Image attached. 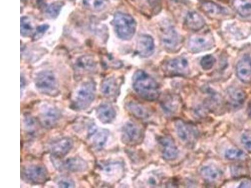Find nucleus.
Here are the masks:
<instances>
[{
    "label": "nucleus",
    "mask_w": 251,
    "mask_h": 188,
    "mask_svg": "<svg viewBox=\"0 0 251 188\" xmlns=\"http://www.w3.org/2000/svg\"><path fill=\"white\" fill-rule=\"evenodd\" d=\"M175 127L178 136L186 145L193 146L196 143L199 132L195 125L182 120H177Z\"/></svg>",
    "instance_id": "nucleus-5"
},
{
    "label": "nucleus",
    "mask_w": 251,
    "mask_h": 188,
    "mask_svg": "<svg viewBox=\"0 0 251 188\" xmlns=\"http://www.w3.org/2000/svg\"><path fill=\"white\" fill-rule=\"evenodd\" d=\"M149 3L153 6H157L159 5V0H148Z\"/></svg>",
    "instance_id": "nucleus-39"
},
{
    "label": "nucleus",
    "mask_w": 251,
    "mask_h": 188,
    "mask_svg": "<svg viewBox=\"0 0 251 188\" xmlns=\"http://www.w3.org/2000/svg\"><path fill=\"white\" fill-rule=\"evenodd\" d=\"M232 6L243 17L251 15V3L246 0H232Z\"/></svg>",
    "instance_id": "nucleus-24"
},
{
    "label": "nucleus",
    "mask_w": 251,
    "mask_h": 188,
    "mask_svg": "<svg viewBox=\"0 0 251 188\" xmlns=\"http://www.w3.org/2000/svg\"><path fill=\"white\" fill-rule=\"evenodd\" d=\"M173 99L170 98V101H165L164 102L163 106L164 107V109L167 111L168 112H174L176 111V110L178 109L177 104H175L174 101H173Z\"/></svg>",
    "instance_id": "nucleus-34"
},
{
    "label": "nucleus",
    "mask_w": 251,
    "mask_h": 188,
    "mask_svg": "<svg viewBox=\"0 0 251 188\" xmlns=\"http://www.w3.org/2000/svg\"><path fill=\"white\" fill-rule=\"evenodd\" d=\"M228 96L230 105L234 108L243 105L246 99V93L243 90L234 87L228 88Z\"/></svg>",
    "instance_id": "nucleus-20"
},
{
    "label": "nucleus",
    "mask_w": 251,
    "mask_h": 188,
    "mask_svg": "<svg viewBox=\"0 0 251 188\" xmlns=\"http://www.w3.org/2000/svg\"><path fill=\"white\" fill-rule=\"evenodd\" d=\"M97 118L104 124L112 123L116 116L114 108L109 104L100 105L96 110Z\"/></svg>",
    "instance_id": "nucleus-18"
},
{
    "label": "nucleus",
    "mask_w": 251,
    "mask_h": 188,
    "mask_svg": "<svg viewBox=\"0 0 251 188\" xmlns=\"http://www.w3.org/2000/svg\"><path fill=\"white\" fill-rule=\"evenodd\" d=\"M165 71L172 76H185L189 74L188 62L183 57L171 60L166 64Z\"/></svg>",
    "instance_id": "nucleus-8"
},
{
    "label": "nucleus",
    "mask_w": 251,
    "mask_h": 188,
    "mask_svg": "<svg viewBox=\"0 0 251 188\" xmlns=\"http://www.w3.org/2000/svg\"><path fill=\"white\" fill-rule=\"evenodd\" d=\"M214 45V41L211 35H195L188 41V49L193 53H199L210 49Z\"/></svg>",
    "instance_id": "nucleus-10"
},
{
    "label": "nucleus",
    "mask_w": 251,
    "mask_h": 188,
    "mask_svg": "<svg viewBox=\"0 0 251 188\" xmlns=\"http://www.w3.org/2000/svg\"><path fill=\"white\" fill-rule=\"evenodd\" d=\"M143 129L136 123L130 121L124 125L122 139L126 145H139L143 141Z\"/></svg>",
    "instance_id": "nucleus-6"
},
{
    "label": "nucleus",
    "mask_w": 251,
    "mask_h": 188,
    "mask_svg": "<svg viewBox=\"0 0 251 188\" xmlns=\"http://www.w3.org/2000/svg\"><path fill=\"white\" fill-rule=\"evenodd\" d=\"M57 184L61 188H74V181L68 178H61L57 181Z\"/></svg>",
    "instance_id": "nucleus-35"
},
{
    "label": "nucleus",
    "mask_w": 251,
    "mask_h": 188,
    "mask_svg": "<svg viewBox=\"0 0 251 188\" xmlns=\"http://www.w3.org/2000/svg\"><path fill=\"white\" fill-rule=\"evenodd\" d=\"M164 46L168 50H175L180 45V39L176 31L169 27L164 31L161 37Z\"/></svg>",
    "instance_id": "nucleus-16"
},
{
    "label": "nucleus",
    "mask_w": 251,
    "mask_h": 188,
    "mask_svg": "<svg viewBox=\"0 0 251 188\" xmlns=\"http://www.w3.org/2000/svg\"><path fill=\"white\" fill-rule=\"evenodd\" d=\"M39 119L44 127L50 129L56 125L61 119V112L52 105H45L40 111Z\"/></svg>",
    "instance_id": "nucleus-9"
},
{
    "label": "nucleus",
    "mask_w": 251,
    "mask_h": 188,
    "mask_svg": "<svg viewBox=\"0 0 251 188\" xmlns=\"http://www.w3.org/2000/svg\"><path fill=\"white\" fill-rule=\"evenodd\" d=\"M48 28V26L47 25H42V26H40L37 28V33L39 34H44V32H46Z\"/></svg>",
    "instance_id": "nucleus-37"
},
{
    "label": "nucleus",
    "mask_w": 251,
    "mask_h": 188,
    "mask_svg": "<svg viewBox=\"0 0 251 188\" xmlns=\"http://www.w3.org/2000/svg\"><path fill=\"white\" fill-rule=\"evenodd\" d=\"M133 86L135 92L142 98L155 101L160 97L159 84L150 75L143 70H137L133 78Z\"/></svg>",
    "instance_id": "nucleus-1"
},
{
    "label": "nucleus",
    "mask_w": 251,
    "mask_h": 188,
    "mask_svg": "<svg viewBox=\"0 0 251 188\" xmlns=\"http://www.w3.org/2000/svg\"><path fill=\"white\" fill-rule=\"evenodd\" d=\"M225 157L228 160H237V159L245 158L246 154L241 150L228 149L225 152Z\"/></svg>",
    "instance_id": "nucleus-30"
},
{
    "label": "nucleus",
    "mask_w": 251,
    "mask_h": 188,
    "mask_svg": "<svg viewBox=\"0 0 251 188\" xmlns=\"http://www.w3.org/2000/svg\"><path fill=\"white\" fill-rule=\"evenodd\" d=\"M241 142L244 147L251 153V132L246 131L242 135Z\"/></svg>",
    "instance_id": "nucleus-33"
},
{
    "label": "nucleus",
    "mask_w": 251,
    "mask_h": 188,
    "mask_svg": "<svg viewBox=\"0 0 251 188\" xmlns=\"http://www.w3.org/2000/svg\"><path fill=\"white\" fill-rule=\"evenodd\" d=\"M23 177L28 182L33 184H42L48 179V172L41 165H31L23 171Z\"/></svg>",
    "instance_id": "nucleus-7"
},
{
    "label": "nucleus",
    "mask_w": 251,
    "mask_h": 188,
    "mask_svg": "<svg viewBox=\"0 0 251 188\" xmlns=\"http://www.w3.org/2000/svg\"><path fill=\"white\" fill-rule=\"evenodd\" d=\"M237 77L243 83L251 82V58L250 56L244 55L243 59L237 63L236 67Z\"/></svg>",
    "instance_id": "nucleus-15"
},
{
    "label": "nucleus",
    "mask_w": 251,
    "mask_h": 188,
    "mask_svg": "<svg viewBox=\"0 0 251 188\" xmlns=\"http://www.w3.org/2000/svg\"><path fill=\"white\" fill-rule=\"evenodd\" d=\"M73 147L72 139L64 138L55 141L50 145L51 154L55 158H62L70 151Z\"/></svg>",
    "instance_id": "nucleus-12"
},
{
    "label": "nucleus",
    "mask_w": 251,
    "mask_h": 188,
    "mask_svg": "<svg viewBox=\"0 0 251 188\" xmlns=\"http://www.w3.org/2000/svg\"><path fill=\"white\" fill-rule=\"evenodd\" d=\"M101 90L102 94L106 97L112 98L116 96L118 91V85L117 81L114 78H108L103 81L101 85Z\"/></svg>",
    "instance_id": "nucleus-23"
},
{
    "label": "nucleus",
    "mask_w": 251,
    "mask_h": 188,
    "mask_svg": "<svg viewBox=\"0 0 251 188\" xmlns=\"http://www.w3.org/2000/svg\"><path fill=\"white\" fill-rule=\"evenodd\" d=\"M77 67L83 71L91 72L94 69L95 63L92 57L90 56H83L77 61Z\"/></svg>",
    "instance_id": "nucleus-27"
},
{
    "label": "nucleus",
    "mask_w": 251,
    "mask_h": 188,
    "mask_svg": "<svg viewBox=\"0 0 251 188\" xmlns=\"http://www.w3.org/2000/svg\"><path fill=\"white\" fill-rule=\"evenodd\" d=\"M90 136L92 138V145L95 149L101 150L108 142L110 132L108 130L98 129L92 126L89 130Z\"/></svg>",
    "instance_id": "nucleus-14"
},
{
    "label": "nucleus",
    "mask_w": 251,
    "mask_h": 188,
    "mask_svg": "<svg viewBox=\"0 0 251 188\" xmlns=\"http://www.w3.org/2000/svg\"><path fill=\"white\" fill-rule=\"evenodd\" d=\"M201 6L206 14L214 17L226 16L229 13L228 8L210 1L202 2Z\"/></svg>",
    "instance_id": "nucleus-19"
},
{
    "label": "nucleus",
    "mask_w": 251,
    "mask_h": 188,
    "mask_svg": "<svg viewBox=\"0 0 251 188\" xmlns=\"http://www.w3.org/2000/svg\"><path fill=\"white\" fill-rule=\"evenodd\" d=\"M201 174L204 180L208 183H215L221 180L222 173L217 167L205 166L202 168Z\"/></svg>",
    "instance_id": "nucleus-22"
},
{
    "label": "nucleus",
    "mask_w": 251,
    "mask_h": 188,
    "mask_svg": "<svg viewBox=\"0 0 251 188\" xmlns=\"http://www.w3.org/2000/svg\"><path fill=\"white\" fill-rule=\"evenodd\" d=\"M250 112H251V107H250Z\"/></svg>",
    "instance_id": "nucleus-40"
},
{
    "label": "nucleus",
    "mask_w": 251,
    "mask_h": 188,
    "mask_svg": "<svg viewBox=\"0 0 251 188\" xmlns=\"http://www.w3.org/2000/svg\"><path fill=\"white\" fill-rule=\"evenodd\" d=\"M84 3L90 10L94 11H100L105 7L104 0H84Z\"/></svg>",
    "instance_id": "nucleus-29"
},
{
    "label": "nucleus",
    "mask_w": 251,
    "mask_h": 188,
    "mask_svg": "<svg viewBox=\"0 0 251 188\" xmlns=\"http://www.w3.org/2000/svg\"><path fill=\"white\" fill-rule=\"evenodd\" d=\"M115 32L120 39L130 40L136 31L137 23L130 15L122 13H117L114 18Z\"/></svg>",
    "instance_id": "nucleus-2"
},
{
    "label": "nucleus",
    "mask_w": 251,
    "mask_h": 188,
    "mask_svg": "<svg viewBox=\"0 0 251 188\" xmlns=\"http://www.w3.org/2000/svg\"><path fill=\"white\" fill-rule=\"evenodd\" d=\"M127 108L131 114H132L133 116L137 117V118L146 119L150 116L147 109L144 107L143 105L137 103V102H130L128 103Z\"/></svg>",
    "instance_id": "nucleus-25"
},
{
    "label": "nucleus",
    "mask_w": 251,
    "mask_h": 188,
    "mask_svg": "<svg viewBox=\"0 0 251 188\" xmlns=\"http://www.w3.org/2000/svg\"><path fill=\"white\" fill-rule=\"evenodd\" d=\"M159 142L161 147L162 155L164 159L168 161H173L177 158L179 150L171 137H160L159 139Z\"/></svg>",
    "instance_id": "nucleus-11"
},
{
    "label": "nucleus",
    "mask_w": 251,
    "mask_h": 188,
    "mask_svg": "<svg viewBox=\"0 0 251 188\" xmlns=\"http://www.w3.org/2000/svg\"><path fill=\"white\" fill-rule=\"evenodd\" d=\"M35 86L42 94L55 96L58 92L59 84L54 73L48 70L40 72L35 80Z\"/></svg>",
    "instance_id": "nucleus-4"
},
{
    "label": "nucleus",
    "mask_w": 251,
    "mask_h": 188,
    "mask_svg": "<svg viewBox=\"0 0 251 188\" xmlns=\"http://www.w3.org/2000/svg\"><path fill=\"white\" fill-rule=\"evenodd\" d=\"M21 32L23 37H28L32 34L33 27L30 20L27 17H22L21 23Z\"/></svg>",
    "instance_id": "nucleus-28"
},
{
    "label": "nucleus",
    "mask_w": 251,
    "mask_h": 188,
    "mask_svg": "<svg viewBox=\"0 0 251 188\" xmlns=\"http://www.w3.org/2000/svg\"><path fill=\"white\" fill-rule=\"evenodd\" d=\"M205 21L199 13L190 12L186 15L185 25L191 30L198 31L201 30L205 25Z\"/></svg>",
    "instance_id": "nucleus-21"
},
{
    "label": "nucleus",
    "mask_w": 251,
    "mask_h": 188,
    "mask_svg": "<svg viewBox=\"0 0 251 188\" xmlns=\"http://www.w3.org/2000/svg\"><path fill=\"white\" fill-rule=\"evenodd\" d=\"M155 43L153 38L150 35H141L137 43V52L141 57L147 58L153 54Z\"/></svg>",
    "instance_id": "nucleus-13"
},
{
    "label": "nucleus",
    "mask_w": 251,
    "mask_h": 188,
    "mask_svg": "<svg viewBox=\"0 0 251 188\" xmlns=\"http://www.w3.org/2000/svg\"><path fill=\"white\" fill-rule=\"evenodd\" d=\"M95 95V85L93 82H86L80 86L73 101L75 109H86L94 101Z\"/></svg>",
    "instance_id": "nucleus-3"
},
{
    "label": "nucleus",
    "mask_w": 251,
    "mask_h": 188,
    "mask_svg": "<svg viewBox=\"0 0 251 188\" xmlns=\"http://www.w3.org/2000/svg\"><path fill=\"white\" fill-rule=\"evenodd\" d=\"M62 167L67 171L72 172L85 171L88 169V164L81 158H70L62 163Z\"/></svg>",
    "instance_id": "nucleus-17"
},
{
    "label": "nucleus",
    "mask_w": 251,
    "mask_h": 188,
    "mask_svg": "<svg viewBox=\"0 0 251 188\" xmlns=\"http://www.w3.org/2000/svg\"><path fill=\"white\" fill-rule=\"evenodd\" d=\"M25 125L26 129L30 131L36 129V121L31 117H26L25 119Z\"/></svg>",
    "instance_id": "nucleus-36"
},
{
    "label": "nucleus",
    "mask_w": 251,
    "mask_h": 188,
    "mask_svg": "<svg viewBox=\"0 0 251 188\" xmlns=\"http://www.w3.org/2000/svg\"><path fill=\"white\" fill-rule=\"evenodd\" d=\"M239 188H251V181H245L242 183Z\"/></svg>",
    "instance_id": "nucleus-38"
},
{
    "label": "nucleus",
    "mask_w": 251,
    "mask_h": 188,
    "mask_svg": "<svg viewBox=\"0 0 251 188\" xmlns=\"http://www.w3.org/2000/svg\"><path fill=\"white\" fill-rule=\"evenodd\" d=\"M216 60L212 55H208L204 56L201 62V65L202 68L205 70H210L214 67Z\"/></svg>",
    "instance_id": "nucleus-32"
},
{
    "label": "nucleus",
    "mask_w": 251,
    "mask_h": 188,
    "mask_svg": "<svg viewBox=\"0 0 251 188\" xmlns=\"http://www.w3.org/2000/svg\"><path fill=\"white\" fill-rule=\"evenodd\" d=\"M123 167L119 163H110L103 166V172L105 176H116L121 175Z\"/></svg>",
    "instance_id": "nucleus-26"
},
{
    "label": "nucleus",
    "mask_w": 251,
    "mask_h": 188,
    "mask_svg": "<svg viewBox=\"0 0 251 188\" xmlns=\"http://www.w3.org/2000/svg\"><path fill=\"white\" fill-rule=\"evenodd\" d=\"M62 6H63V3L61 2H56V3L50 4L46 9V14L50 18L57 17L61 12Z\"/></svg>",
    "instance_id": "nucleus-31"
}]
</instances>
